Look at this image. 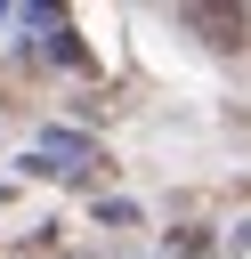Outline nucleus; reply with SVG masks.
<instances>
[{
  "label": "nucleus",
  "mask_w": 251,
  "mask_h": 259,
  "mask_svg": "<svg viewBox=\"0 0 251 259\" xmlns=\"http://www.w3.org/2000/svg\"><path fill=\"white\" fill-rule=\"evenodd\" d=\"M40 162H57V178H97L105 170V154L81 138V130H40V146H32V170Z\"/></svg>",
  "instance_id": "1"
},
{
  "label": "nucleus",
  "mask_w": 251,
  "mask_h": 259,
  "mask_svg": "<svg viewBox=\"0 0 251 259\" xmlns=\"http://www.w3.org/2000/svg\"><path fill=\"white\" fill-rule=\"evenodd\" d=\"M178 24H186L194 40H211V49H243V40H251V16H243V8H211V0H186Z\"/></svg>",
  "instance_id": "2"
},
{
  "label": "nucleus",
  "mask_w": 251,
  "mask_h": 259,
  "mask_svg": "<svg viewBox=\"0 0 251 259\" xmlns=\"http://www.w3.org/2000/svg\"><path fill=\"white\" fill-rule=\"evenodd\" d=\"M49 57H57V65H73V73H89V49H81V32H65V24L49 32Z\"/></svg>",
  "instance_id": "3"
}]
</instances>
